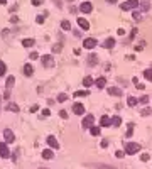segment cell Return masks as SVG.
Segmentation results:
<instances>
[{
    "label": "cell",
    "instance_id": "6da1fadb",
    "mask_svg": "<svg viewBox=\"0 0 152 169\" xmlns=\"http://www.w3.org/2000/svg\"><path fill=\"white\" fill-rule=\"evenodd\" d=\"M140 149H142V147H140L139 144H135V142H129V144H125V154L134 155V154H137Z\"/></svg>",
    "mask_w": 152,
    "mask_h": 169
},
{
    "label": "cell",
    "instance_id": "7a4b0ae2",
    "mask_svg": "<svg viewBox=\"0 0 152 169\" xmlns=\"http://www.w3.org/2000/svg\"><path fill=\"white\" fill-rule=\"evenodd\" d=\"M139 5H140V4H139L137 0H127V2H124V4L120 5V9H122V10H135Z\"/></svg>",
    "mask_w": 152,
    "mask_h": 169
},
{
    "label": "cell",
    "instance_id": "3957f363",
    "mask_svg": "<svg viewBox=\"0 0 152 169\" xmlns=\"http://www.w3.org/2000/svg\"><path fill=\"white\" fill-rule=\"evenodd\" d=\"M41 63H42V64H44L46 68L54 66V59H53V56H51V54H46V56H42V58H41Z\"/></svg>",
    "mask_w": 152,
    "mask_h": 169
},
{
    "label": "cell",
    "instance_id": "277c9868",
    "mask_svg": "<svg viewBox=\"0 0 152 169\" xmlns=\"http://www.w3.org/2000/svg\"><path fill=\"white\" fill-rule=\"evenodd\" d=\"M9 155H10V150H9L7 144H4V142H0V157H4V159H7Z\"/></svg>",
    "mask_w": 152,
    "mask_h": 169
},
{
    "label": "cell",
    "instance_id": "5b68a950",
    "mask_svg": "<svg viewBox=\"0 0 152 169\" xmlns=\"http://www.w3.org/2000/svg\"><path fill=\"white\" fill-rule=\"evenodd\" d=\"M93 122H95V117L93 115H86L83 120V128H91L93 127Z\"/></svg>",
    "mask_w": 152,
    "mask_h": 169
},
{
    "label": "cell",
    "instance_id": "8992f818",
    "mask_svg": "<svg viewBox=\"0 0 152 169\" xmlns=\"http://www.w3.org/2000/svg\"><path fill=\"white\" fill-rule=\"evenodd\" d=\"M95 46H97V39H93V37H88V39L83 41V47H85V49H93Z\"/></svg>",
    "mask_w": 152,
    "mask_h": 169
},
{
    "label": "cell",
    "instance_id": "52a82bcc",
    "mask_svg": "<svg viewBox=\"0 0 152 169\" xmlns=\"http://www.w3.org/2000/svg\"><path fill=\"white\" fill-rule=\"evenodd\" d=\"M4 137H5V142H14L15 140V135L10 128H5V130H4Z\"/></svg>",
    "mask_w": 152,
    "mask_h": 169
},
{
    "label": "cell",
    "instance_id": "ba28073f",
    "mask_svg": "<svg viewBox=\"0 0 152 169\" xmlns=\"http://www.w3.org/2000/svg\"><path fill=\"white\" fill-rule=\"evenodd\" d=\"M80 10H81L83 14H90L91 10H93V5H91L90 2H83V4L80 5Z\"/></svg>",
    "mask_w": 152,
    "mask_h": 169
},
{
    "label": "cell",
    "instance_id": "9c48e42d",
    "mask_svg": "<svg viewBox=\"0 0 152 169\" xmlns=\"http://www.w3.org/2000/svg\"><path fill=\"white\" fill-rule=\"evenodd\" d=\"M73 112H75L76 115H83L85 113V107L81 105V103H75V105H73Z\"/></svg>",
    "mask_w": 152,
    "mask_h": 169
},
{
    "label": "cell",
    "instance_id": "30bf717a",
    "mask_svg": "<svg viewBox=\"0 0 152 169\" xmlns=\"http://www.w3.org/2000/svg\"><path fill=\"white\" fill-rule=\"evenodd\" d=\"M108 93L112 95V96H122V90L120 88H117V86H112V88H108Z\"/></svg>",
    "mask_w": 152,
    "mask_h": 169
},
{
    "label": "cell",
    "instance_id": "8fae6325",
    "mask_svg": "<svg viewBox=\"0 0 152 169\" xmlns=\"http://www.w3.org/2000/svg\"><path fill=\"white\" fill-rule=\"evenodd\" d=\"M100 125H102V127H108V125H112V117L103 115V117L100 118Z\"/></svg>",
    "mask_w": 152,
    "mask_h": 169
},
{
    "label": "cell",
    "instance_id": "7c38bea8",
    "mask_svg": "<svg viewBox=\"0 0 152 169\" xmlns=\"http://www.w3.org/2000/svg\"><path fill=\"white\" fill-rule=\"evenodd\" d=\"M48 144L53 149H59V144H58V140H56V137H53V135H49L48 137Z\"/></svg>",
    "mask_w": 152,
    "mask_h": 169
},
{
    "label": "cell",
    "instance_id": "4fadbf2b",
    "mask_svg": "<svg viewBox=\"0 0 152 169\" xmlns=\"http://www.w3.org/2000/svg\"><path fill=\"white\" fill-rule=\"evenodd\" d=\"M78 26L81 27L83 31H88V29H90V22L85 20V19H78Z\"/></svg>",
    "mask_w": 152,
    "mask_h": 169
},
{
    "label": "cell",
    "instance_id": "5bb4252c",
    "mask_svg": "<svg viewBox=\"0 0 152 169\" xmlns=\"http://www.w3.org/2000/svg\"><path fill=\"white\" fill-rule=\"evenodd\" d=\"M95 85H97V88H105V85H107V78H98L97 81H95Z\"/></svg>",
    "mask_w": 152,
    "mask_h": 169
},
{
    "label": "cell",
    "instance_id": "9a60e30c",
    "mask_svg": "<svg viewBox=\"0 0 152 169\" xmlns=\"http://www.w3.org/2000/svg\"><path fill=\"white\" fill-rule=\"evenodd\" d=\"M103 46H105V47H108V49H112V47L115 46V39H113V37H108V39L103 42Z\"/></svg>",
    "mask_w": 152,
    "mask_h": 169
},
{
    "label": "cell",
    "instance_id": "2e32d148",
    "mask_svg": "<svg viewBox=\"0 0 152 169\" xmlns=\"http://www.w3.org/2000/svg\"><path fill=\"white\" fill-rule=\"evenodd\" d=\"M42 157H44V159H53L54 154H53V150H51V149H46V150H42Z\"/></svg>",
    "mask_w": 152,
    "mask_h": 169
},
{
    "label": "cell",
    "instance_id": "e0dca14e",
    "mask_svg": "<svg viewBox=\"0 0 152 169\" xmlns=\"http://www.w3.org/2000/svg\"><path fill=\"white\" fill-rule=\"evenodd\" d=\"M32 73H34L32 66H31V64H26V66H24V74H26V76H32Z\"/></svg>",
    "mask_w": 152,
    "mask_h": 169
},
{
    "label": "cell",
    "instance_id": "ac0fdd59",
    "mask_svg": "<svg viewBox=\"0 0 152 169\" xmlns=\"http://www.w3.org/2000/svg\"><path fill=\"white\" fill-rule=\"evenodd\" d=\"M112 125L120 127V125H122V118H120V117H112Z\"/></svg>",
    "mask_w": 152,
    "mask_h": 169
},
{
    "label": "cell",
    "instance_id": "d6986e66",
    "mask_svg": "<svg viewBox=\"0 0 152 169\" xmlns=\"http://www.w3.org/2000/svg\"><path fill=\"white\" fill-rule=\"evenodd\" d=\"M34 42H36L34 39H24V41H22V46H24V47H31V46H34Z\"/></svg>",
    "mask_w": 152,
    "mask_h": 169
},
{
    "label": "cell",
    "instance_id": "ffe728a7",
    "mask_svg": "<svg viewBox=\"0 0 152 169\" xmlns=\"http://www.w3.org/2000/svg\"><path fill=\"white\" fill-rule=\"evenodd\" d=\"M83 85H85V86H91V85H93V78H91V76H85V78H83Z\"/></svg>",
    "mask_w": 152,
    "mask_h": 169
},
{
    "label": "cell",
    "instance_id": "44dd1931",
    "mask_svg": "<svg viewBox=\"0 0 152 169\" xmlns=\"http://www.w3.org/2000/svg\"><path fill=\"white\" fill-rule=\"evenodd\" d=\"M127 103H129L130 107H135V105L139 103V100L137 98H134V96H129V98H127Z\"/></svg>",
    "mask_w": 152,
    "mask_h": 169
},
{
    "label": "cell",
    "instance_id": "7402d4cb",
    "mask_svg": "<svg viewBox=\"0 0 152 169\" xmlns=\"http://www.w3.org/2000/svg\"><path fill=\"white\" fill-rule=\"evenodd\" d=\"M140 7H142V10H149V9H151V4H149L147 0H144V2H140Z\"/></svg>",
    "mask_w": 152,
    "mask_h": 169
},
{
    "label": "cell",
    "instance_id": "603a6c76",
    "mask_svg": "<svg viewBox=\"0 0 152 169\" xmlns=\"http://www.w3.org/2000/svg\"><path fill=\"white\" fill-rule=\"evenodd\" d=\"M5 71H7L5 63H4V61H0V76H4V74H5Z\"/></svg>",
    "mask_w": 152,
    "mask_h": 169
},
{
    "label": "cell",
    "instance_id": "cb8c5ba5",
    "mask_svg": "<svg viewBox=\"0 0 152 169\" xmlns=\"http://www.w3.org/2000/svg\"><path fill=\"white\" fill-rule=\"evenodd\" d=\"M61 27L64 29V31H69V29H71V24H69L68 20H63V22H61Z\"/></svg>",
    "mask_w": 152,
    "mask_h": 169
},
{
    "label": "cell",
    "instance_id": "d4e9b609",
    "mask_svg": "<svg viewBox=\"0 0 152 169\" xmlns=\"http://www.w3.org/2000/svg\"><path fill=\"white\" fill-rule=\"evenodd\" d=\"M7 110H10V112H19V107H17L15 103H9Z\"/></svg>",
    "mask_w": 152,
    "mask_h": 169
},
{
    "label": "cell",
    "instance_id": "484cf974",
    "mask_svg": "<svg viewBox=\"0 0 152 169\" xmlns=\"http://www.w3.org/2000/svg\"><path fill=\"white\" fill-rule=\"evenodd\" d=\"M14 83H15L14 76H10V78H7V83H5V85H7V88H12L14 86Z\"/></svg>",
    "mask_w": 152,
    "mask_h": 169
},
{
    "label": "cell",
    "instance_id": "4316f807",
    "mask_svg": "<svg viewBox=\"0 0 152 169\" xmlns=\"http://www.w3.org/2000/svg\"><path fill=\"white\" fill-rule=\"evenodd\" d=\"M144 76H145L149 81H152V69H145V71H144Z\"/></svg>",
    "mask_w": 152,
    "mask_h": 169
},
{
    "label": "cell",
    "instance_id": "83f0119b",
    "mask_svg": "<svg viewBox=\"0 0 152 169\" xmlns=\"http://www.w3.org/2000/svg\"><path fill=\"white\" fill-rule=\"evenodd\" d=\"M61 49H63V44H59V42L53 46V51H54V53H61Z\"/></svg>",
    "mask_w": 152,
    "mask_h": 169
},
{
    "label": "cell",
    "instance_id": "f1b7e54d",
    "mask_svg": "<svg viewBox=\"0 0 152 169\" xmlns=\"http://www.w3.org/2000/svg\"><path fill=\"white\" fill-rule=\"evenodd\" d=\"M90 132H91V135H100V127H91Z\"/></svg>",
    "mask_w": 152,
    "mask_h": 169
},
{
    "label": "cell",
    "instance_id": "f546056e",
    "mask_svg": "<svg viewBox=\"0 0 152 169\" xmlns=\"http://www.w3.org/2000/svg\"><path fill=\"white\" fill-rule=\"evenodd\" d=\"M86 95H88V91H83V90H81V91H75L76 98H80V96H86Z\"/></svg>",
    "mask_w": 152,
    "mask_h": 169
},
{
    "label": "cell",
    "instance_id": "4dcf8cb0",
    "mask_svg": "<svg viewBox=\"0 0 152 169\" xmlns=\"http://www.w3.org/2000/svg\"><path fill=\"white\" fill-rule=\"evenodd\" d=\"M134 134V123H129V130H127V137H130Z\"/></svg>",
    "mask_w": 152,
    "mask_h": 169
},
{
    "label": "cell",
    "instance_id": "1f68e13d",
    "mask_svg": "<svg viewBox=\"0 0 152 169\" xmlns=\"http://www.w3.org/2000/svg\"><path fill=\"white\" fill-rule=\"evenodd\" d=\"M140 113L144 115V117H147V115H151V113H152V110H151V108H149V107H147V108H144V110H142Z\"/></svg>",
    "mask_w": 152,
    "mask_h": 169
},
{
    "label": "cell",
    "instance_id": "d6a6232c",
    "mask_svg": "<svg viewBox=\"0 0 152 169\" xmlns=\"http://www.w3.org/2000/svg\"><path fill=\"white\" fill-rule=\"evenodd\" d=\"M66 100H68V95H64V93H61L58 96V101H66Z\"/></svg>",
    "mask_w": 152,
    "mask_h": 169
},
{
    "label": "cell",
    "instance_id": "836d02e7",
    "mask_svg": "<svg viewBox=\"0 0 152 169\" xmlns=\"http://www.w3.org/2000/svg\"><path fill=\"white\" fill-rule=\"evenodd\" d=\"M115 155H117L118 159H122V157L125 155V150H117V152H115Z\"/></svg>",
    "mask_w": 152,
    "mask_h": 169
},
{
    "label": "cell",
    "instance_id": "e575fe53",
    "mask_svg": "<svg viewBox=\"0 0 152 169\" xmlns=\"http://www.w3.org/2000/svg\"><path fill=\"white\" fill-rule=\"evenodd\" d=\"M88 61H90V63H91V66H93V64L97 63V56H93V54H91L90 58H88Z\"/></svg>",
    "mask_w": 152,
    "mask_h": 169
},
{
    "label": "cell",
    "instance_id": "d590c367",
    "mask_svg": "<svg viewBox=\"0 0 152 169\" xmlns=\"http://www.w3.org/2000/svg\"><path fill=\"white\" fill-rule=\"evenodd\" d=\"M59 117H61V118H68V112H66V110H61V112H59Z\"/></svg>",
    "mask_w": 152,
    "mask_h": 169
},
{
    "label": "cell",
    "instance_id": "8d00e7d4",
    "mask_svg": "<svg viewBox=\"0 0 152 169\" xmlns=\"http://www.w3.org/2000/svg\"><path fill=\"white\" fill-rule=\"evenodd\" d=\"M139 101H140V103H149V96H147V95H144V96H142Z\"/></svg>",
    "mask_w": 152,
    "mask_h": 169
},
{
    "label": "cell",
    "instance_id": "74e56055",
    "mask_svg": "<svg viewBox=\"0 0 152 169\" xmlns=\"http://www.w3.org/2000/svg\"><path fill=\"white\" fill-rule=\"evenodd\" d=\"M42 115H44V117H49V115H51V110H49V108H44V110H42Z\"/></svg>",
    "mask_w": 152,
    "mask_h": 169
},
{
    "label": "cell",
    "instance_id": "f35d334b",
    "mask_svg": "<svg viewBox=\"0 0 152 169\" xmlns=\"http://www.w3.org/2000/svg\"><path fill=\"white\" fill-rule=\"evenodd\" d=\"M140 159H142L144 162H147L149 159H151V157H149V154H142V155H140Z\"/></svg>",
    "mask_w": 152,
    "mask_h": 169
},
{
    "label": "cell",
    "instance_id": "ab89813d",
    "mask_svg": "<svg viewBox=\"0 0 152 169\" xmlns=\"http://www.w3.org/2000/svg\"><path fill=\"white\" fill-rule=\"evenodd\" d=\"M32 2V5H41L42 4V0H31Z\"/></svg>",
    "mask_w": 152,
    "mask_h": 169
},
{
    "label": "cell",
    "instance_id": "60d3db41",
    "mask_svg": "<svg viewBox=\"0 0 152 169\" xmlns=\"http://www.w3.org/2000/svg\"><path fill=\"white\" fill-rule=\"evenodd\" d=\"M97 168L98 169H115V168H110V166H100V164H98Z\"/></svg>",
    "mask_w": 152,
    "mask_h": 169
},
{
    "label": "cell",
    "instance_id": "b9f144b4",
    "mask_svg": "<svg viewBox=\"0 0 152 169\" xmlns=\"http://www.w3.org/2000/svg\"><path fill=\"white\" fill-rule=\"evenodd\" d=\"M102 147H108V140H107V139L102 140Z\"/></svg>",
    "mask_w": 152,
    "mask_h": 169
},
{
    "label": "cell",
    "instance_id": "7bdbcfd3",
    "mask_svg": "<svg viewBox=\"0 0 152 169\" xmlns=\"http://www.w3.org/2000/svg\"><path fill=\"white\" fill-rule=\"evenodd\" d=\"M134 19H135V20H140V14H139V12H134Z\"/></svg>",
    "mask_w": 152,
    "mask_h": 169
},
{
    "label": "cell",
    "instance_id": "ee69618b",
    "mask_svg": "<svg viewBox=\"0 0 152 169\" xmlns=\"http://www.w3.org/2000/svg\"><path fill=\"white\" fill-rule=\"evenodd\" d=\"M37 110H39V107H37V105H34V107H31V112H37Z\"/></svg>",
    "mask_w": 152,
    "mask_h": 169
},
{
    "label": "cell",
    "instance_id": "f6af8a7d",
    "mask_svg": "<svg viewBox=\"0 0 152 169\" xmlns=\"http://www.w3.org/2000/svg\"><path fill=\"white\" fill-rule=\"evenodd\" d=\"M44 22V17H37V24H42Z\"/></svg>",
    "mask_w": 152,
    "mask_h": 169
},
{
    "label": "cell",
    "instance_id": "bcb514c9",
    "mask_svg": "<svg viewBox=\"0 0 152 169\" xmlns=\"http://www.w3.org/2000/svg\"><path fill=\"white\" fill-rule=\"evenodd\" d=\"M37 58V53H31V59H36Z\"/></svg>",
    "mask_w": 152,
    "mask_h": 169
},
{
    "label": "cell",
    "instance_id": "7dc6e473",
    "mask_svg": "<svg viewBox=\"0 0 152 169\" xmlns=\"http://www.w3.org/2000/svg\"><path fill=\"white\" fill-rule=\"evenodd\" d=\"M0 4H2V5H5V4H7V0H0Z\"/></svg>",
    "mask_w": 152,
    "mask_h": 169
},
{
    "label": "cell",
    "instance_id": "c3c4849f",
    "mask_svg": "<svg viewBox=\"0 0 152 169\" xmlns=\"http://www.w3.org/2000/svg\"><path fill=\"white\" fill-rule=\"evenodd\" d=\"M107 2H110V4H115V2H117V0H107Z\"/></svg>",
    "mask_w": 152,
    "mask_h": 169
},
{
    "label": "cell",
    "instance_id": "681fc988",
    "mask_svg": "<svg viewBox=\"0 0 152 169\" xmlns=\"http://www.w3.org/2000/svg\"><path fill=\"white\" fill-rule=\"evenodd\" d=\"M41 169H44V168H41Z\"/></svg>",
    "mask_w": 152,
    "mask_h": 169
}]
</instances>
